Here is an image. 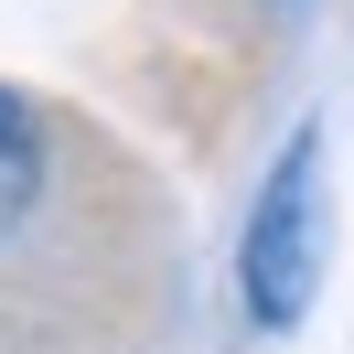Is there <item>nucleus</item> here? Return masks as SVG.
<instances>
[{
	"label": "nucleus",
	"instance_id": "1",
	"mask_svg": "<svg viewBox=\"0 0 354 354\" xmlns=\"http://www.w3.org/2000/svg\"><path fill=\"white\" fill-rule=\"evenodd\" d=\"M236 279H247V322L290 333L322 290V129H290V151L268 161L258 204L236 236Z\"/></svg>",
	"mask_w": 354,
	"mask_h": 354
},
{
	"label": "nucleus",
	"instance_id": "2",
	"mask_svg": "<svg viewBox=\"0 0 354 354\" xmlns=\"http://www.w3.org/2000/svg\"><path fill=\"white\" fill-rule=\"evenodd\" d=\"M32 183H44V140H32V118L0 97V236L32 215Z\"/></svg>",
	"mask_w": 354,
	"mask_h": 354
}]
</instances>
